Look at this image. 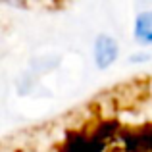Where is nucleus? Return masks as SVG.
Wrapping results in <instances>:
<instances>
[{
  "label": "nucleus",
  "mask_w": 152,
  "mask_h": 152,
  "mask_svg": "<svg viewBox=\"0 0 152 152\" xmlns=\"http://www.w3.org/2000/svg\"><path fill=\"white\" fill-rule=\"evenodd\" d=\"M146 93V91H145ZM119 98L108 104L96 118L85 119L81 129L71 131L58 152H152V119L146 118V98L142 94V108L139 119L127 102V115Z\"/></svg>",
  "instance_id": "f257e3e1"
},
{
  "label": "nucleus",
  "mask_w": 152,
  "mask_h": 152,
  "mask_svg": "<svg viewBox=\"0 0 152 152\" xmlns=\"http://www.w3.org/2000/svg\"><path fill=\"white\" fill-rule=\"evenodd\" d=\"M135 37L141 42L152 45V12H145L135 21Z\"/></svg>",
  "instance_id": "7ed1b4c3"
},
{
  "label": "nucleus",
  "mask_w": 152,
  "mask_h": 152,
  "mask_svg": "<svg viewBox=\"0 0 152 152\" xmlns=\"http://www.w3.org/2000/svg\"><path fill=\"white\" fill-rule=\"evenodd\" d=\"M118 58V42L110 35H100L94 42V62L100 69H106Z\"/></svg>",
  "instance_id": "f03ea898"
}]
</instances>
